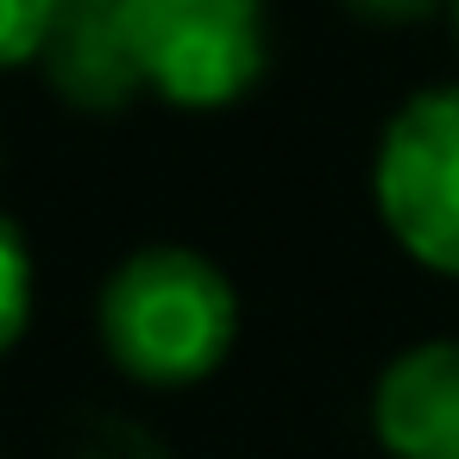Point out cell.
<instances>
[{"mask_svg":"<svg viewBox=\"0 0 459 459\" xmlns=\"http://www.w3.org/2000/svg\"><path fill=\"white\" fill-rule=\"evenodd\" d=\"M340 7L359 13V20H371V26H421V20L446 13L453 0H340Z\"/></svg>","mask_w":459,"mask_h":459,"instance_id":"obj_8","label":"cell"},{"mask_svg":"<svg viewBox=\"0 0 459 459\" xmlns=\"http://www.w3.org/2000/svg\"><path fill=\"white\" fill-rule=\"evenodd\" d=\"M371 208L403 258L459 283V82H434L384 120Z\"/></svg>","mask_w":459,"mask_h":459,"instance_id":"obj_3","label":"cell"},{"mask_svg":"<svg viewBox=\"0 0 459 459\" xmlns=\"http://www.w3.org/2000/svg\"><path fill=\"white\" fill-rule=\"evenodd\" d=\"M371 434L390 459H459V333L415 340L377 371Z\"/></svg>","mask_w":459,"mask_h":459,"instance_id":"obj_4","label":"cell"},{"mask_svg":"<svg viewBox=\"0 0 459 459\" xmlns=\"http://www.w3.org/2000/svg\"><path fill=\"white\" fill-rule=\"evenodd\" d=\"M32 308H39V258H32L26 233L0 214V359L26 340Z\"/></svg>","mask_w":459,"mask_h":459,"instance_id":"obj_6","label":"cell"},{"mask_svg":"<svg viewBox=\"0 0 459 459\" xmlns=\"http://www.w3.org/2000/svg\"><path fill=\"white\" fill-rule=\"evenodd\" d=\"M39 70H45V82L57 89L64 108L101 114V120L126 114L145 95L133 39L120 26V0H64V13H57V26L45 39Z\"/></svg>","mask_w":459,"mask_h":459,"instance_id":"obj_5","label":"cell"},{"mask_svg":"<svg viewBox=\"0 0 459 459\" xmlns=\"http://www.w3.org/2000/svg\"><path fill=\"white\" fill-rule=\"evenodd\" d=\"M95 333L114 371H126L133 384L189 390L233 359L239 290L208 252L158 239L108 271L95 296Z\"/></svg>","mask_w":459,"mask_h":459,"instance_id":"obj_1","label":"cell"},{"mask_svg":"<svg viewBox=\"0 0 459 459\" xmlns=\"http://www.w3.org/2000/svg\"><path fill=\"white\" fill-rule=\"evenodd\" d=\"M446 20H453V39H459V0H453V7H446Z\"/></svg>","mask_w":459,"mask_h":459,"instance_id":"obj_9","label":"cell"},{"mask_svg":"<svg viewBox=\"0 0 459 459\" xmlns=\"http://www.w3.org/2000/svg\"><path fill=\"white\" fill-rule=\"evenodd\" d=\"M145 95L183 114L239 108L271 70L264 0H120Z\"/></svg>","mask_w":459,"mask_h":459,"instance_id":"obj_2","label":"cell"},{"mask_svg":"<svg viewBox=\"0 0 459 459\" xmlns=\"http://www.w3.org/2000/svg\"><path fill=\"white\" fill-rule=\"evenodd\" d=\"M57 13H64V0H0V76L45 57Z\"/></svg>","mask_w":459,"mask_h":459,"instance_id":"obj_7","label":"cell"}]
</instances>
